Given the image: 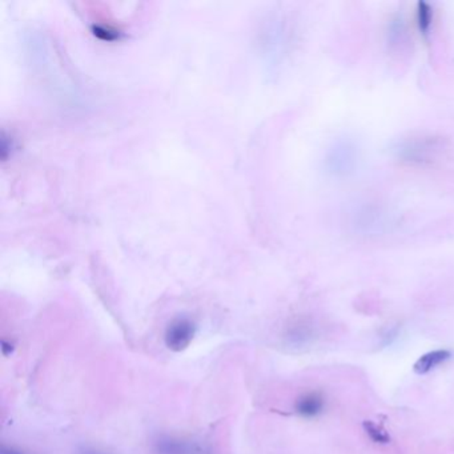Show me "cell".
Segmentation results:
<instances>
[{
  "mask_svg": "<svg viewBox=\"0 0 454 454\" xmlns=\"http://www.w3.org/2000/svg\"><path fill=\"white\" fill-rule=\"evenodd\" d=\"M1 454H24L23 452H20V451H17V449H15V448H8V446H6V445H3L1 446Z\"/></svg>",
  "mask_w": 454,
  "mask_h": 454,
  "instance_id": "9",
  "label": "cell"
},
{
  "mask_svg": "<svg viewBox=\"0 0 454 454\" xmlns=\"http://www.w3.org/2000/svg\"><path fill=\"white\" fill-rule=\"evenodd\" d=\"M1 351H3V355L8 356L14 351V346H13V344L3 340L1 341Z\"/></svg>",
  "mask_w": 454,
  "mask_h": 454,
  "instance_id": "8",
  "label": "cell"
},
{
  "mask_svg": "<svg viewBox=\"0 0 454 454\" xmlns=\"http://www.w3.org/2000/svg\"><path fill=\"white\" fill-rule=\"evenodd\" d=\"M444 145L440 139L432 136H418L404 140L396 148L398 157L409 164H418L424 166L427 163H433Z\"/></svg>",
  "mask_w": 454,
  "mask_h": 454,
  "instance_id": "1",
  "label": "cell"
},
{
  "mask_svg": "<svg viewBox=\"0 0 454 454\" xmlns=\"http://www.w3.org/2000/svg\"><path fill=\"white\" fill-rule=\"evenodd\" d=\"M363 427L367 433V436L369 437L370 440L376 444H389L390 442V436L389 433L383 429V426L376 424L374 421H364Z\"/></svg>",
  "mask_w": 454,
  "mask_h": 454,
  "instance_id": "6",
  "label": "cell"
},
{
  "mask_svg": "<svg viewBox=\"0 0 454 454\" xmlns=\"http://www.w3.org/2000/svg\"><path fill=\"white\" fill-rule=\"evenodd\" d=\"M430 13L427 10L426 4H418V11H417V23L420 29L426 34L427 29L430 27Z\"/></svg>",
  "mask_w": 454,
  "mask_h": 454,
  "instance_id": "7",
  "label": "cell"
},
{
  "mask_svg": "<svg viewBox=\"0 0 454 454\" xmlns=\"http://www.w3.org/2000/svg\"><path fill=\"white\" fill-rule=\"evenodd\" d=\"M452 357V353L446 349H436L430 351L425 355L421 356L413 365V370L417 374H426L432 370L436 369L439 365L444 364Z\"/></svg>",
  "mask_w": 454,
  "mask_h": 454,
  "instance_id": "4",
  "label": "cell"
},
{
  "mask_svg": "<svg viewBox=\"0 0 454 454\" xmlns=\"http://www.w3.org/2000/svg\"><path fill=\"white\" fill-rule=\"evenodd\" d=\"M324 405H325L324 397L320 393H313L312 392V393H307L298 398L296 405H295V409L300 416L311 418V417H316L323 412Z\"/></svg>",
  "mask_w": 454,
  "mask_h": 454,
  "instance_id": "5",
  "label": "cell"
},
{
  "mask_svg": "<svg viewBox=\"0 0 454 454\" xmlns=\"http://www.w3.org/2000/svg\"><path fill=\"white\" fill-rule=\"evenodd\" d=\"M356 160L357 154L355 145L348 142H336L328 155V168L336 176L346 175L353 170Z\"/></svg>",
  "mask_w": 454,
  "mask_h": 454,
  "instance_id": "3",
  "label": "cell"
},
{
  "mask_svg": "<svg viewBox=\"0 0 454 454\" xmlns=\"http://www.w3.org/2000/svg\"><path fill=\"white\" fill-rule=\"evenodd\" d=\"M196 325L185 317L173 320L166 329L164 342L172 352H183L195 339Z\"/></svg>",
  "mask_w": 454,
  "mask_h": 454,
  "instance_id": "2",
  "label": "cell"
}]
</instances>
